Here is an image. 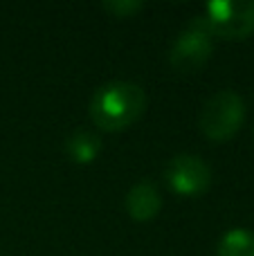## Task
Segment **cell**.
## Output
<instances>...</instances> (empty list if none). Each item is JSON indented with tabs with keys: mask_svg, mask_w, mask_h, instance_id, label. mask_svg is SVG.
Returning a JSON list of instances; mask_svg holds the SVG:
<instances>
[{
	"mask_svg": "<svg viewBox=\"0 0 254 256\" xmlns=\"http://www.w3.org/2000/svg\"><path fill=\"white\" fill-rule=\"evenodd\" d=\"M146 110V92L133 81L104 84L90 99V120L97 128L110 132L126 130Z\"/></svg>",
	"mask_w": 254,
	"mask_h": 256,
	"instance_id": "cell-1",
	"label": "cell"
},
{
	"mask_svg": "<svg viewBox=\"0 0 254 256\" xmlns=\"http://www.w3.org/2000/svg\"><path fill=\"white\" fill-rule=\"evenodd\" d=\"M246 122V104L234 90L214 92L200 108L198 128L212 142H228Z\"/></svg>",
	"mask_w": 254,
	"mask_h": 256,
	"instance_id": "cell-2",
	"label": "cell"
},
{
	"mask_svg": "<svg viewBox=\"0 0 254 256\" xmlns=\"http://www.w3.org/2000/svg\"><path fill=\"white\" fill-rule=\"evenodd\" d=\"M214 52V34L210 32L205 18L198 16L189 20L178 34L169 52V63L180 74H192L210 61Z\"/></svg>",
	"mask_w": 254,
	"mask_h": 256,
	"instance_id": "cell-3",
	"label": "cell"
},
{
	"mask_svg": "<svg viewBox=\"0 0 254 256\" xmlns=\"http://www.w3.org/2000/svg\"><path fill=\"white\" fill-rule=\"evenodd\" d=\"M205 22L223 40H243L254 34V0H216L205 9Z\"/></svg>",
	"mask_w": 254,
	"mask_h": 256,
	"instance_id": "cell-4",
	"label": "cell"
},
{
	"mask_svg": "<svg viewBox=\"0 0 254 256\" xmlns=\"http://www.w3.org/2000/svg\"><path fill=\"white\" fill-rule=\"evenodd\" d=\"M164 180L169 189L184 198H194L207 191L212 182V168L198 155L180 153L169 160L164 168Z\"/></svg>",
	"mask_w": 254,
	"mask_h": 256,
	"instance_id": "cell-5",
	"label": "cell"
},
{
	"mask_svg": "<svg viewBox=\"0 0 254 256\" xmlns=\"http://www.w3.org/2000/svg\"><path fill=\"white\" fill-rule=\"evenodd\" d=\"M162 209V196L156 184L151 182H138L133 189L126 194V212L133 220L146 222L160 214Z\"/></svg>",
	"mask_w": 254,
	"mask_h": 256,
	"instance_id": "cell-6",
	"label": "cell"
},
{
	"mask_svg": "<svg viewBox=\"0 0 254 256\" xmlns=\"http://www.w3.org/2000/svg\"><path fill=\"white\" fill-rule=\"evenodd\" d=\"M66 150L70 160H74L76 164H90L97 160L99 150H102V140L92 130H76L68 137Z\"/></svg>",
	"mask_w": 254,
	"mask_h": 256,
	"instance_id": "cell-7",
	"label": "cell"
},
{
	"mask_svg": "<svg viewBox=\"0 0 254 256\" xmlns=\"http://www.w3.org/2000/svg\"><path fill=\"white\" fill-rule=\"evenodd\" d=\"M218 256H254V234L250 230H230L218 243Z\"/></svg>",
	"mask_w": 254,
	"mask_h": 256,
	"instance_id": "cell-8",
	"label": "cell"
},
{
	"mask_svg": "<svg viewBox=\"0 0 254 256\" xmlns=\"http://www.w3.org/2000/svg\"><path fill=\"white\" fill-rule=\"evenodd\" d=\"M144 4L142 2H135V0H122V2H104V9L108 14L117 18H130L133 14H138Z\"/></svg>",
	"mask_w": 254,
	"mask_h": 256,
	"instance_id": "cell-9",
	"label": "cell"
}]
</instances>
